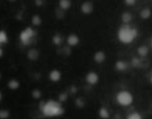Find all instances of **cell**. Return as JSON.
<instances>
[{
	"label": "cell",
	"mask_w": 152,
	"mask_h": 119,
	"mask_svg": "<svg viewBox=\"0 0 152 119\" xmlns=\"http://www.w3.org/2000/svg\"><path fill=\"white\" fill-rule=\"evenodd\" d=\"M137 37V30L130 27H123L119 32V39L123 43H130Z\"/></svg>",
	"instance_id": "cell-1"
},
{
	"label": "cell",
	"mask_w": 152,
	"mask_h": 119,
	"mask_svg": "<svg viewBox=\"0 0 152 119\" xmlns=\"http://www.w3.org/2000/svg\"><path fill=\"white\" fill-rule=\"evenodd\" d=\"M117 99L122 106H128L132 102V95L127 91H121L117 96Z\"/></svg>",
	"instance_id": "cell-2"
},
{
	"label": "cell",
	"mask_w": 152,
	"mask_h": 119,
	"mask_svg": "<svg viewBox=\"0 0 152 119\" xmlns=\"http://www.w3.org/2000/svg\"><path fill=\"white\" fill-rule=\"evenodd\" d=\"M58 111H59L58 106H57L56 104H54V102H50V104H48L45 107V112L48 115L58 114Z\"/></svg>",
	"instance_id": "cell-3"
},
{
	"label": "cell",
	"mask_w": 152,
	"mask_h": 119,
	"mask_svg": "<svg viewBox=\"0 0 152 119\" xmlns=\"http://www.w3.org/2000/svg\"><path fill=\"white\" fill-rule=\"evenodd\" d=\"M128 118H141V115L140 114H131V115H129V117Z\"/></svg>",
	"instance_id": "cell-4"
},
{
	"label": "cell",
	"mask_w": 152,
	"mask_h": 119,
	"mask_svg": "<svg viewBox=\"0 0 152 119\" xmlns=\"http://www.w3.org/2000/svg\"><path fill=\"white\" fill-rule=\"evenodd\" d=\"M151 82H152V77H151Z\"/></svg>",
	"instance_id": "cell-5"
}]
</instances>
